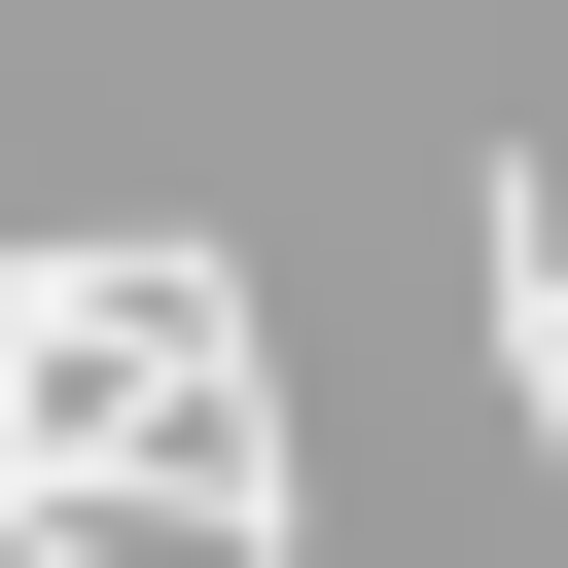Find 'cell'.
Segmentation results:
<instances>
[{
	"label": "cell",
	"mask_w": 568,
	"mask_h": 568,
	"mask_svg": "<svg viewBox=\"0 0 568 568\" xmlns=\"http://www.w3.org/2000/svg\"><path fill=\"white\" fill-rule=\"evenodd\" d=\"M462 213H497V390H532V462H568V178H532V142H497V178H462Z\"/></svg>",
	"instance_id": "6da1fadb"
}]
</instances>
